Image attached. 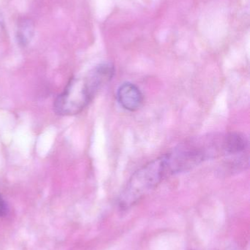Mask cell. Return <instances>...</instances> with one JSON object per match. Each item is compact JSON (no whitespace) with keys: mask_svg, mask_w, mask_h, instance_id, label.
<instances>
[{"mask_svg":"<svg viewBox=\"0 0 250 250\" xmlns=\"http://www.w3.org/2000/svg\"><path fill=\"white\" fill-rule=\"evenodd\" d=\"M117 101L124 109L135 111L142 106L143 96L139 88L133 83L126 82L119 87Z\"/></svg>","mask_w":250,"mask_h":250,"instance_id":"3957f363","label":"cell"},{"mask_svg":"<svg viewBox=\"0 0 250 250\" xmlns=\"http://www.w3.org/2000/svg\"><path fill=\"white\" fill-rule=\"evenodd\" d=\"M114 74L113 64H101L94 67L86 76L73 78L56 98L54 111L61 116L79 114L88 106L99 89L111 81Z\"/></svg>","mask_w":250,"mask_h":250,"instance_id":"6da1fadb","label":"cell"},{"mask_svg":"<svg viewBox=\"0 0 250 250\" xmlns=\"http://www.w3.org/2000/svg\"><path fill=\"white\" fill-rule=\"evenodd\" d=\"M34 33L35 25L31 19L23 18L19 21L16 29V40L21 46H26L32 41Z\"/></svg>","mask_w":250,"mask_h":250,"instance_id":"277c9868","label":"cell"},{"mask_svg":"<svg viewBox=\"0 0 250 250\" xmlns=\"http://www.w3.org/2000/svg\"><path fill=\"white\" fill-rule=\"evenodd\" d=\"M170 176L171 173L165 155L142 166L132 175L122 191L118 200L119 207L126 209L135 205Z\"/></svg>","mask_w":250,"mask_h":250,"instance_id":"7a4b0ae2","label":"cell"},{"mask_svg":"<svg viewBox=\"0 0 250 250\" xmlns=\"http://www.w3.org/2000/svg\"><path fill=\"white\" fill-rule=\"evenodd\" d=\"M7 206L2 197L0 195V217H4L7 214Z\"/></svg>","mask_w":250,"mask_h":250,"instance_id":"5b68a950","label":"cell"}]
</instances>
